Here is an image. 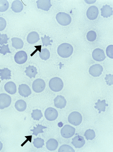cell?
Listing matches in <instances>:
<instances>
[{
	"instance_id": "obj_23",
	"label": "cell",
	"mask_w": 113,
	"mask_h": 152,
	"mask_svg": "<svg viewBox=\"0 0 113 152\" xmlns=\"http://www.w3.org/2000/svg\"><path fill=\"white\" fill-rule=\"evenodd\" d=\"M96 105L94 107L99 111V113H100L101 111L104 112L105 111L106 106H108V104L106 103L105 100L101 101L98 99L97 102L95 103Z\"/></svg>"
},
{
	"instance_id": "obj_33",
	"label": "cell",
	"mask_w": 113,
	"mask_h": 152,
	"mask_svg": "<svg viewBox=\"0 0 113 152\" xmlns=\"http://www.w3.org/2000/svg\"><path fill=\"white\" fill-rule=\"evenodd\" d=\"M58 152H75V151L71 146L67 145H63L60 147L58 149Z\"/></svg>"
},
{
	"instance_id": "obj_3",
	"label": "cell",
	"mask_w": 113,
	"mask_h": 152,
	"mask_svg": "<svg viewBox=\"0 0 113 152\" xmlns=\"http://www.w3.org/2000/svg\"><path fill=\"white\" fill-rule=\"evenodd\" d=\"M56 19L58 22L62 25H67L70 23L71 18L68 14L64 12H60L56 15Z\"/></svg>"
},
{
	"instance_id": "obj_20",
	"label": "cell",
	"mask_w": 113,
	"mask_h": 152,
	"mask_svg": "<svg viewBox=\"0 0 113 152\" xmlns=\"http://www.w3.org/2000/svg\"><path fill=\"white\" fill-rule=\"evenodd\" d=\"M11 8L14 12H20L23 9V5L20 1L15 0L12 3Z\"/></svg>"
},
{
	"instance_id": "obj_27",
	"label": "cell",
	"mask_w": 113,
	"mask_h": 152,
	"mask_svg": "<svg viewBox=\"0 0 113 152\" xmlns=\"http://www.w3.org/2000/svg\"><path fill=\"white\" fill-rule=\"evenodd\" d=\"M39 55L42 59L46 60L49 58L50 54L48 49L46 48H44L41 49Z\"/></svg>"
},
{
	"instance_id": "obj_29",
	"label": "cell",
	"mask_w": 113,
	"mask_h": 152,
	"mask_svg": "<svg viewBox=\"0 0 113 152\" xmlns=\"http://www.w3.org/2000/svg\"><path fill=\"white\" fill-rule=\"evenodd\" d=\"M36 125L37 126V127H34V129H31L30 130L33 132L32 135H35L36 136H37L39 133L44 132L42 129L47 128L46 127L43 126L42 125H40L39 124H38V125L36 124Z\"/></svg>"
},
{
	"instance_id": "obj_19",
	"label": "cell",
	"mask_w": 113,
	"mask_h": 152,
	"mask_svg": "<svg viewBox=\"0 0 113 152\" xmlns=\"http://www.w3.org/2000/svg\"><path fill=\"white\" fill-rule=\"evenodd\" d=\"M40 39L38 34L35 31L30 33L27 37V42L30 44H34L37 42Z\"/></svg>"
},
{
	"instance_id": "obj_4",
	"label": "cell",
	"mask_w": 113,
	"mask_h": 152,
	"mask_svg": "<svg viewBox=\"0 0 113 152\" xmlns=\"http://www.w3.org/2000/svg\"><path fill=\"white\" fill-rule=\"evenodd\" d=\"M82 117L81 114L78 112L73 111L71 113L68 117V122L73 125L78 126L81 122Z\"/></svg>"
},
{
	"instance_id": "obj_22",
	"label": "cell",
	"mask_w": 113,
	"mask_h": 152,
	"mask_svg": "<svg viewBox=\"0 0 113 152\" xmlns=\"http://www.w3.org/2000/svg\"><path fill=\"white\" fill-rule=\"evenodd\" d=\"M26 70L24 72L26 75L29 77L30 79L32 77L35 78L36 75L37 73L36 68L34 66L29 65L26 68Z\"/></svg>"
},
{
	"instance_id": "obj_7",
	"label": "cell",
	"mask_w": 113,
	"mask_h": 152,
	"mask_svg": "<svg viewBox=\"0 0 113 152\" xmlns=\"http://www.w3.org/2000/svg\"><path fill=\"white\" fill-rule=\"evenodd\" d=\"M11 97L4 93L0 94V109H2L9 107L11 103Z\"/></svg>"
},
{
	"instance_id": "obj_30",
	"label": "cell",
	"mask_w": 113,
	"mask_h": 152,
	"mask_svg": "<svg viewBox=\"0 0 113 152\" xmlns=\"http://www.w3.org/2000/svg\"><path fill=\"white\" fill-rule=\"evenodd\" d=\"M84 135L85 137L87 140H92L96 136L94 131L90 129L87 130L85 132Z\"/></svg>"
},
{
	"instance_id": "obj_35",
	"label": "cell",
	"mask_w": 113,
	"mask_h": 152,
	"mask_svg": "<svg viewBox=\"0 0 113 152\" xmlns=\"http://www.w3.org/2000/svg\"><path fill=\"white\" fill-rule=\"evenodd\" d=\"M50 37H49V36H47L45 35L44 38L41 37V39L42 41V42L43 44L42 46L45 45V46H47L48 45H51L52 44L50 42H53V40H50Z\"/></svg>"
},
{
	"instance_id": "obj_11",
	"label": "cell",
	"mask_w": 113,
	"mask_h": 152,
	"mask_svg": "<svg viewBox=\"0 0 113 152\" xmlns=\"http://www.w3.org/2000/svg\"><path fill=\"white\" fill-rule=\"evenodd\" d=\"M92 56L94 60L97 61H102L106 57L103 50L100 48H96L94 50Z\"/></svg>"
},
{
	"instance_id": "obj_17",
	"label": "cell",
	"mask_w": 113,
	"mask_h": 152,
	"mask_svg": "<svg viewBox=\"0 0 113 152\" xmlns=\"http://www.w3.org/2000/svg\"><path fill=\"white\" fill-rule=\"evenodd\" d=\"M4 88L7 92L11 95L14 94L17 91L15 84L12 81L6 83L4 85Z\"/></svg>"
},
{
	"instance_id": "obj_21",
	"label": "cell",
	"mask_w": 113,
	"mask_h": 152,
	"mask_svg": "<svg viewBox=\"0 0 113 152\" xmlns=\"http://www.w3.org/2000/svg\"><path fill=\"white\" fill-rule=\"evenodd\" d=\"M58 146V143L56 140L51 138L46 143V147L49 150L52 151L56 150Z\"/></svg>"
},
{
	"instance_id": "obj_34",
	"label": "cell",
	"mask_w": 113,
	"mask_h": 152,
	"mask_svg": "<svg viewBox=\"0 0 113 152\" xmlns=\"http://www.w3.org/2000/svg\"><path fill=\"white\" fill-rule=\"evenodd\" d=\"M86 37L88 40L92 41H94L96 37V32L93 31H89L87 34Z\"/></svg>"
},
{
	"instance_id": "obj_28",
	"label": "cell",
	"mask_w": 113,
	"mask_h": 152,
	"mask_svg": "<svg viewBox=\"0 0 113 152\" xmlns=\"http://www.w3.org/2000/svg\"><path fill=\"white\" fill-rule=\"evenodd\" d=\"M32 112L31 113V117L34 120L39 121L43 116L41 110L37 109L33 110Z\"/></svg>"
},
{
	"instance_id": "obj_9",
	"label": "cell",
	"mask_w": 113,
	"mask_h": 152,
	"mask_svg": "<svg viewBox=\"0 0 113 152\" xmlns=\"http://www.w3.org/2000/svg\"><path fill=\"white\" fill-rule=\"evenodd\" d=\"M103 71V68L99 64H95L91 66L89 68V74L94 77L99 76L101 74Z\"/></svg>"
},
{
	"instance_id": "obj_12",
	"label": "cell",
	"mask_w": 113,
	"mask_h": 152,
	"mask_svg": "<svg viewBox=\"0 0 113 152\" xmlns=\"http://www.w3.org/2000/svg\"><path fill=\"white\" fill-rule=\"evenodd\" d=\"M98 14V8L94 5L89 7L86 12L87 16L90 20H94L96 18Z\"/></svg>"
},
{
	"instance_id": "obj_5",
	"label": "cell",
	"mask_w": 113,
	"mask_h": 152,
	"mask_svg": "<svg viewBox=\"0 0 113 152\" xmlns=\"http://www.w3.org/2000/svg\"><path fill=\"white\" fill-rule=\"evenodd\" d=\"M75 132V129L69 125L64 126L61 130L62 136L66 138H70L73 136Z\"/></svg>"
},
{
	"instance_id": "obj_31",
	"label": "cell",
	"mask_w": 113,
	"mask_h": 152,
	"mask_svg": "<svg viewBox=\"0 0 113 152\" xmlns=\"http://www.w3.org/2000/svg\"><path fill=\"white\" fill-rule=\"evenodd\" d=\"M44 141L41 138L37 137L34 139L33 143L34 146L37 148H42L44 145Z\"/></svg>"
},
{
	"instance_id": "obj_16",
	"label": "cell",
	"mask_w": 113,
	"mask_h": 152,
	"mask_svg": "<svg viewBox=\"0 0 113 152\" xmlns=\"http://www.w3.org/2000/svg\"><path fill=\"white\" fill-rule=\"evenodd\" d=\"M71 143L76 148H80L82 147L85 143L84 138L81 136H77L72 139Z\"/></svg>"
},
{
	"instance_id": "obj_1",
	"label": "cell",
	"mask_w": 113,
	"mask_h": 152,
	"mask_svg": "<svg viewBox=\"0 0 113 152\" xmlns=\"http://www.w3.org/2000/svg\"><path fill=\"white\" fill-rule=\"evenodd\" d=\"M73 48L72 46L67 43H63L58 47L57 52L60 56L63 58H67L72 54Z\"/></svg>"
},
{
	"instance_id": "obj_41",
	"label": "cell",
	"mask_w": 113,
	"mask_h": 152,
	"mask_svg": "<svg viewBox=\"0 0 113 152\" xmlns=\"http://www.w3.org/2000/svg\"><path fill=\"white\" fill-rule=\"evenodd\" d=\"M3 147V144L0 141V151L1 150Z\"/></svg>"
},
{
	"instance_id": "obj_13",
	"label": "cell",
	"mask_w": 113,
	"mask_h": 152,
	"mask_svg": "<svg viewBox=\"0 0 113 152\" xmlns=\"http://www.w3.org/2000/svg\"><path fill=\"white\" fill-rule=\"evenodd\" d=\"M54 101L55 106L58 108L62 109L66 105V100L63 96L61 95H57L54 99Z\"/></svg>"
},
{
	"instance_id": "obj_36",
	"label": "cell",
	"mask_w": 113,
	"mask_h": 152,
	"mask_svg": "<svg viewBox=\"0 0 113 152\" xmlns=\"http://www.w3.org/2000/svg\"><path fill=\"white\" fill-rule=\"evenodd\" d=\"M0 53L3 54L4 55H5L7 53H11L8 47V44L6 45L3 44L2 46H0Z\"/></svg>"
},
{
	"instance_id": "obj_8",
	"label": "cell",
	"mask_w": 113,
	"mask_h": 152,
	"mask_svg": "<svg viewBox=\"0 0 113 152\" xmlns=\"http://www.w3.org/2000/svg\"><path fill=\"white\" fill-rule=\"evenodd\" d=\"M58 113L57 111L55 108L49 107L47 108L45 112V116L46 118L50 121L55 120L57 118Z\"/></svg>"
},
{
	"instance_id": "obj_24",
	"label": "cell",
	"mask_w": 113,
	"mask_h": 152,
	"mask_svg": "<svg viewBox=\"0 0 113 152\" xmlns=\"http://www.w3.org/2000/svg\"><path fill=\"white\" fill-rule=\"evenodd\" d=\"M12 46L16 49L22 48L24 45L23 41L20 38L14 37L11 39Z\"/></svg>"
},
{
	"instance_id": "obj_15",
	"label": "cell",
	"mask_w": 113,
	"mask_h": 152,
	"mask_svg": "<svg viewBox=\"0 0 113 152\" xmlns=\"http://www.w3.org/2000/svg\"><path fill=\"white\" fill-rule=\"evenodd\" d=\"M37 7L44 10L48 11L52 6L50 0H39L36 1Z\"/></svg>"
},
{
	"instance_id": "obj_14",
	"label": "cell",
	"mask_w": 113,
	"mask_h": 152,
	"mask_svg": "<svg viewBox=\"0 0 113 152\" xmlns=\"http://www.w3.org/2000/svg\"><path fill=\"white\" fill-rule=\"evenodd\" d=\"M18 90V92L19 94L25 97H28L32 93L30 88L26 84H22L19 85Z\"/></svg>"
},
{
	"instance_id": "obj_37",
	"label": "cell",
	"mask_w": 113,
	"mask_h": 152,
	"mask_svg": "<svg viewBox=\"0 0 113 152\" xmlns=\"http://www.w3.org/2000/svg\"><path fill=\"white\" fill-rule=\"evenodd\" d=\"M106 54L108 57L111 58H113V45L108 46L106 49Z\"/></svg>"
},
{
	"instance_id": "obj_40",
	"label": "cell",
	"mask_w": 113,
	"mask_h": 152,
	"mask_svg": "<svg viewBox=\"0 0 113 152\" xmlns=\"http://www.w3.org/2000/svg\"><path fill=\"white\" fill-rule=\"evenodd\" d=\"M6 25V22L5 20L3 17H0V31L3 30Z\"/></svg>"
},
{
	"instance_id": "obj_2",
	"label": "cell",
	"mask_w": 113,
	"mask_h": 152,
	"mask_svg": "<svg viewBox=\"0 0 113 152\" xmlns=\"http://www.w3.org/2000/svg\"><path fill=\"white\" fill-rule=\"evenodd\" d=\"M49 85L50 89L55 92L61 90L63 86L62 80L58 77H55L52 78L49 81Z\"/></svg>"
},
{
	"instance_id": "obj_38",
	"label": "cell",
	"mask_w": 113,
	"mask_h": 152,
	"mask_svg": "<svg viewBox=\"0 0 113 152\" xmlns=\"http://www.w3.org/2000/svg\"><path fill=\"white\" fill-rule=\"evenodd\" d=\"M9 38L7 37V35L6 34H1L0 33V45H2L8 43L7 40L9 39Z\"/></svg>"
},
{
	"instance_id": "obj_18",
	"label": "cell",
	"mask_w": 113,
	"mask_h": 152,
	"mask_svg": "<svg viewBox=\"0 0 113 152\" xmlns=\"http://www.w3.org/2000/svg\"><path fill=\"white\" fill-rule=\"evenodd\" d=\"M112 8L110 7L109 5L106 4L103 5L101 9V16L107 18L110 17L113 14Z\"/></svg>"
},
{
	"instance_id": "obj_10",
	"label": "cell",
	"mask_w": 113,
	"mask_h": 152,
	"mask_svg": "<svg viewBox=\"0 0 113 152\" xmlns=\"http://www.w3.org/2000/svg\"><path fill=\"white\" fill-rule=\"evenodd\" d=\"M27 56L26 52L23 51H20L17 52L14 57L15 62L19 64L25 63L27 61Z\"/></svg>"
},
{
	"instance_id": "obj_39",
	"label": "cell",
	"mask_w": 113,
	"mask_h": 152,
	"mask_svg": "<svg viewBox=\"0 0 113 152\" xmlns=\"http://www.w3.org/2000/svg\"><path fill=\"white\" fill-rule=\"evenodd\" d=\"M106 82L107 85L110 86L113 83V75L111 74H106L105 78Z\"/></svg>"
},
{
	"instance_id": "obj_32",
	"label": "cell",
	"mask_w": 113,
	"mask_h": 152,
	"mask_svg": "<svg viewBox=\"0 0 113 152\" xmlns=\"http://www.w3.org/2000/svg\"><path fill=\"white\" fill-rule=\"evenodd\" d=\"M9 7V3L6 0H0V12L6 11Z\"/></svg>"
},
{
	"instance_id": "obj_6",
	"label": "cell",
	"mask_w": 113,
	"mask_h": 152,
	"mask_svg": "<svg viewBox=\"0 0 113 152\" xmlns=\"http://www.w3.org/2000/svg\"><path fill=\"white\" fill-rule=\"evenodd\" d=\"M45 87V82L41 79H35L32 83V89L34 91L37 93L42 92L44 89Z\"/></svg>"
},
{
	"instance_id": "obj_26",
	"label": "cell",
	"mask_w": 113,
	"mask_h": 152,
	"mask_svg": "<svg viewBox=\"0 0 113 152\" xmlns=\"http://www.w3.org/2000/svg\"><path fill=\"white\" fill-rule=\"evenodd\" d=\"M15 107L18 111H23L26 109L27 104L24 100H17L15 103Z\"/></svg>"
},
{
	"instance_id": "obj_25",
	"label": "cell",
	"mask_w": 113,
	"mask_h": 152,
	"mask_svg": "<svg viewBox=\"0 0 113 152\" xmlns=\"http://www.w3.org/2000/svg\"><path fill=\"white\" fill-rule=\"evenodd\" d=\"M11 71L7 68H4L2 69H0V76L1 80L4 79L6 80L11 79Z\"/></svg>"
}]
</instances>
